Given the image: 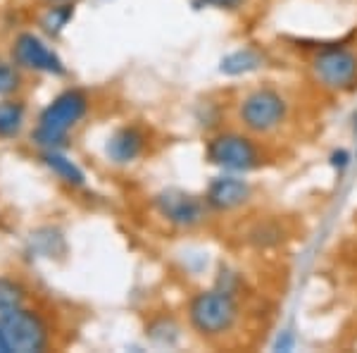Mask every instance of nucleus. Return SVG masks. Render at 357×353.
Masks as SVG:
<instances>
[{"instance_id":"7ed1b4c3","label":"nucleus","mask_w":357,"mask_h":353,"mask_svg":"<svg viewBox=\"0 0 357 353\" xmlns=\"http://www.w3.org/2000/svg\"><path fill=\"white\" fill-rule=\"evenodd\" d=\"M0 332H3L8 353H41L50 344V329L36 310L24 305L0 312Z\"/></svg>"},{"instance_id":"dca6fc26","label":"nucleus","mask_w":357,"mask_h":353,"mask_svg":"<svg viewBox=\"0 0 357 353\" xmlns=\"http://www.w3.org/2000/svg\"><path fill=\"white\" fill-rule=\"evenodd\" d=\"M74 17V8L69 3H50V10L43 15L41 27L48 34H60Z\"/></svg>"},{"instance_id":"f257e3e1","label":"nucleus","mask_w":357,"mask_h":353,"mask_svg":"<svg viewBox=\"0 0 357 353\" xmlns=\"http://www.w3.org/2000/svg\"><path fill=\"white\" fill-rule=\"evenodd\" d=\"M89 96L82 89H67L48 103L36 120L31 141L41 150H62L67 136L89 113Z\"/></svg>"},{"instance_id":"ddd939ff","label":"nucleus","mask_w":357,"mask_h":353,"mask_svg":"<svg viewBox=\"0 0 357 353\" xmlns=\"http://www.w3.org/2000/svg\"><path fill=\"white\" fill-rule=\"evenodd\" d=\"M260 65H262V57L257 55L255 50L245 48V50H236V53L224 57L222 65H220V72L229 74V77H238V74H248Z\"/></svg>"},{"instance_id":"f8f14e48","label":"nucleus","mask_w":357,"mask_h":353,"mask_svg":"<svg viewBox=\"0 0 357 353\" xmlns=\"http://www.w3.org/2000/svg\"><path fill=\"white\" fill-rule=\"evenodd\" d=\"M41 160L57 179H62V182L67 184V187H84L86 184V175L82 167L74 163V160H69L67 155H62L60 150H43Z\"/></svg>"},{"instance_id":"39448f33","label":"nucleus","mask_w":357,"mask_h":353,"mask_svg":"<svg viewBox=\"0 0 357 353\" xmlns=\"http://www.w3.org/2000/svg\"><path fill=\"white\" fill-rule=\"evenodd\" d=\"M286 117V101L272 89H257L241 103V120L255 134L276 129Z\"/></svg>"},{"instance_id":"2eb2a0df","label":"nucleus","mask_w":357,"mask_h":353,"mask_svg":"<svg viewBox=\"0 0 357 353\" xmlns=\"http://www.w3.org/2000/svg\"><path fill=\"white\" fill-rule=\"evenodd\" d=\"M24 86V77H22V69L15 65L13 57L5 60L0 57V98L15 96L17 91Z\"/></svg>"},{"instance_id":"20e7f679","label":"nucleus","mask_w":357,"mask_h":353,"mask_svg":"<svg viewBox=\"0 0 357 353\" xmlns=\"http://www.w3.org/2000/svg\"><path fill=\"white\" fill-rule=\"evenodd\" d=\"M10 57L22 72L50 74V77H65L67 74L65 60L33 31L17 34L13 45H10Z\"/></svg>"},{"instance_id":"a211bd4d","label":"nucleus","mask_w":357,"mask_h":353,"mask_svg":"<svg viewBox=\"0 0 357 353\" xmlns=\"http://www.w3.org/2000/svg\"><path fill=\"white\" fill-rule=\"evenodd\" d=\"M0 353H8V346H5V339H3V332H0Z\"/></svg>"},{"instance_id":"6e6552de","label":"nucleus","mask_w":357,"mask_h":353,"mask_svg":"<svg viewBox=\"0 0 357 353\" xmlns=\"http://www.w3.org/2000/svg\"><path fill=\"white\" fill-rule=\"evenodd\" d=\"M314 77L326 89H348L357 79V57L345 48H329L317 55Z\"/></svg>"},{"instance_id":"f3484780","label":"nucleus","mask_w":357,"mask_h":353,"mask_svg":"<svg viewBox=\"0 0 357 353\" xmlns=\"http://www.w3.org/2000/svg\"><path fill=\"white\" fill-rule=\"evenodd\" d=\"M195 8H217V10H236L241 0H193Z\"/></svg>"},{"instance_id":"f03ea898","label":"nucleus","mask_w":357,"mask_h":353,"mask_svg":"<svg viewBox=\"0 0 357 353\" xmlns=\"http://www.w3.org/2000/svg\"><path fill=\"white\" fill-rule=\"evenodd\" d=\"M238 305L227 289L200 291L188 305V320L200 337H220L234 327Z\"/></svg>"},{"instance_id":"9d476101","label":"nucleus","mask_w":357,"mask_h":353,"mask_svg":"<svg viewBox=\"0 0 357 353\" xmlns=\"http://www.w3.org/2000/svg\"><path fill=\"white\" fill-rule=\"evenodd\" d=\"M143 146H146V138H143L141 129H136V127H119L107 138L105 155L114 165H129L143 153Z\"/></svg>"},{"instance_id":"0eeeda50","label":"nucleus","mask_w":357,"mask_h":353,"mask_svg":"<svg viewBox=\"0 0 357 353\" xmlns=\"http://www.w3.org/2000/svg\"><path fill=\"white\" fill-rule=\"evenodd\" d=\"M155 208L174 227H195L205 219L207 203L181 189H167L155 196Z\"/></svg>"},{"instance_id":"6ab92c4d","label":"nucleus","mask_w":357,"mask_h":353,"mask_svg":"<svg viewBox=\"0 0 357 353\" xmlns=\"http://www.w3.org/2000/svg\"><path fill=\"white\" fill-rule=\"evenodd\" d=\"M48 3H69V0H48Z\"/></svg>"},{"instance_id":"4468645a","label":"nucleus","mask_w":357,"mask_h":353,"mask_svg":"<svg viewBox=\"0 0 357 353\" xmlns=\"http://www.w3.org/2000/svg\"><path fill=\"white\" fill-rule=\"evenodd\" d=\"M26 301V289L17 280L10 277H0V312L15 310L20 305H24Z\"/></svg>"},{"instance_id":"423d86ee","label":"nucleus","mask_w":357,"mask_h":353,"mask_svg":"<svg viewBox=\"0 0 357 353\" xmlns=\"http://www.w3.org/2000/svg\"><path fill=\"white\" fill-rule=\"evenodd\" d=\"M207 160L222 170L248 172L260 165L257 146L248 136L241 134H220L207 143Z\"/></svg>"},{"instance_id":"1a4fd4ad","label":"nucleus","mask_w":357,"mask_h":353,"mask_svg":"<svg viewBox=\"0 0 357 353\" xmlns=\"http://www.w3.org/2000/svg\"><path fill=\"white\" fill-rule=\"evenodd\" d=\"M250 199V187L248 182L238 177H217L212 179V184L207 187L205 203L215 210H234V208L243 206Z\"/></svg>"},{"instance_id":"9b49d317","label":"nucleus","mask_w":357,"mask_h":353,"mask_svg":"<svg viewBox=\"0 0 357 353\" xmlns=\"http://www.w3.org/2000/svg\"><path fill=\"white\" fill-rule=\"evenodd\" d=\"M26 124V103L22 98L0 101V138H17Z\"/></svg>"}]
</instances>
